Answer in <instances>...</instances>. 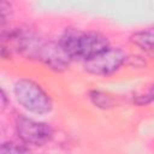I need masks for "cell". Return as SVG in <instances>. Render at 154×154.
Instances as JSON below:
<instances>
[{"label": "cell", "instance_id": "1", "mask_svg": "<svg viewBox=\"0 0 154 154\" xmlns=\"http://www.w3.org/2000/svg\"><path fill=\"white\" fill-rule=\"evenodd\" d=\"M8 45L22 55L29 59L40 60L55 71L66 70L71 61V58L59 42L46 41L30 30L17 29L11 31L8 35Z\"/></svg>", "mask_w": 154, "mask_h": 154}, {"label": "cell", "instance_id": "6", "mask_svg": "<svg viewBox=\"0 0 154 154\" xmlns=\"http://www.w3.org/2000/svg\"><path fill=\"white\" fill-rule=\"evenodd\" d=\"M131 42L142 49H154V26L135 32L131 36Z\"/></svg>", "mask_w": 154, "mask_h": 154}, {"label": "cell", "instance_id": "7", "mask_svg": "<svg viewBox=\"0 0 154 154\" xmlns=\"http://www.w3.org/2000/svg\"><path fill=\"white\" fill-rule=\"evenodd\" d=\"M89 97L91 102L100 108H109L112 106V99L105 93H101L99 90H93L89 93Z\"/></svg>", "mask_w": 154, "mask_h": 154}, {"label": "cell", "instance_id": "8", "mask_svg": "<svg viewBox=\"0 0 154 154\" xmlns=\"http://www.w3.org/2000/svg\"><path fill=\"white\" fill-rule=\"evenodd\" d=\"M1 154H29V152L23 146L13 142H5L1 146Z\"/></svg>", "mask_w": 154, "mask_h": 154}, {"label": "cell", "instance_id": "5", "mask_svg": "<svg viewBox=\"0 0 154 154\" xmlns=\"http://www.w3.org/2000/svg\"><path fill=\"white\" fill-rule=\"evenodd\" d=\"M126 60V53L120 48H108L84 63L85 71L96 76H107L117 71Z\"/></svg>", "mask_w": 154, "mask_h": 154}, {"label": "cell", "instance_id": "4", "mask_svg": "<svg viewBox=\"0 0 154 154\" xmlns=\"http://www.w3.org/2000/svg\"><path fill=\"white\" fill-rule=\"evenodd\" d=\"M16 131L24 143L32 146H43L53 137V130L48 124L23 116L16 119Z\"/></svg>", "mask_w": 154, "mask_h": 154}, {"label": "cell", "instance_id": "3", "mask_svg": "<svg viewBox=\"0 0 154 154\" xmlns=\"http://www.w3.org/2000/svg\"><path fill=\"white\" fill-rule=\"evenodd\" d=\"M13 93L19 105L32 113L46 114L52 109V101L49 96L34 81L26 78L17 81Z\"/></svg>", "mask_w": 154, "mask_h": 154}, {"label": "cell", "instance_id": "9", "mask_svg": "<svg viewBox=\"0 0 154 154\" xmlns=\"http://www.w3.org/2000/svg\"><path fill=\"white\" fill-rule=\"evenodd\" d=\"M152 101H154V85H152L147 93L137 96V99H136V103H138V105H147Z\"/></svg>", "mask_w": 154, "mask_h": 154}, {"label": "cell", "instance_id": "2", "mask_svg": "<svg viewBox=\"0 0 154 154\" xmlns=\"http://www.w3.org/2000/svg\"><path fill=\"white\" fill-rule=\"evenodd\" d=\"M59 45L71 59L89 60L109 48L108 40L95 31L66 29L60 36Z\"/></svg>", "mask_w": 154, "mask_h": 154}]
</instances>
